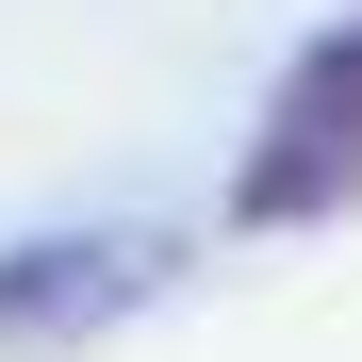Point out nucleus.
I'll return each instance as SVG.
<instances>
[{"mask_svg": "<svg viewBox=\"0 0 362 362\" xmlns=\"http://www.w3.org/2000/svg\"><path fill=\"white\" fill-rule=\"evenodd\" d=\"M329 214H362V0L280 66L247 165H230V230H329Z\"/></svg>", "mask_w": 362, "mask_h": 362, "instance_id": "obj_1", "label": "nucleus"}, {"mask_svg": "<svg viewBox=\"0 0 362 362\" xmlns=\"http://www.w3.org/2000/svg\"><path fill=\"white\" fill-rule=\"evenodd\" d=\"M165 280H181L165 230H33V247H0V346H83Z\"/></svg>", "mask_w": 362, "mask_h": 362, "instance_id": "obj_2", "label": "nucleus"}]
</instances>
